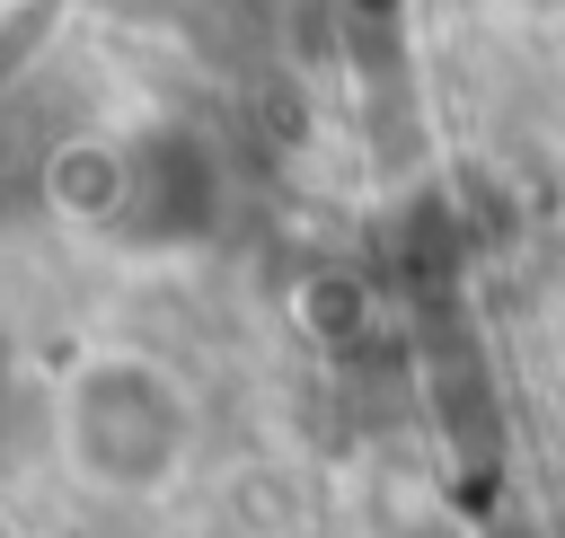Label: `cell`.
<instances>
[{"label":"cell","instance_id":"obj_1","mask_svg":"<svg viewBox=\"0 0 565 538\" xmlns=\"http://www.w3.org/2000/svg\"><path fill=\"white\" fill-rule=\"evenodd\" d=\"M62 441L88 485L150 494L185 459V388L141 353H97L62 397Z\"/></svg>","mask_w":565,"mask_h":538},{"label":"cell","instance_id":"obj_2","mask_svg":"<svg viewBox=\"0 0 565 538\" xmlns=\"http://www.w3.org/2000/svg\"><path fill=\"white\" fill-rule=\"evenodd\" d=\"M0 379H9V326H0Z\"/></svg>","mask_w":565,"mask_h":538},{"label":"cell","instance_id":"obj_3","mask_svg":"<svg viewBox=\"0 0 565 538\" xmlns=\"http://www.w3.org/2000/svg\"><path fill=\"white\" fill-rule=\"evenodd\" d=\"M539 9H556V0H539Z\"/></svg>","mask_w":565,"mask_h":538}]
</instances>
